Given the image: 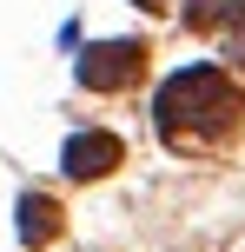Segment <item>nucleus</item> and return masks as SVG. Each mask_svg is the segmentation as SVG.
Masks as SVG:
<instances>
[{
    "label": "nucleus",
    "mask_w": 245,
    "mask_h": 252,
    "mask_svg": "<svg viewBox=\"0 0 245 252\" xmlns=\"http://www.w3.org/2000/svg\"><path fill=\"white\" fill-rule=\"evenodd\" d=\"M245 120V93L219 66H179V73L159 80L153 93V126L172 153H206L219 139H232Z\"/></svg>",
    "instance_id": "1"
},
{
    "label": "nucleus",
    "mask_w": 245,
    "mask_h": 252,
    "mask_svg": "<svg viewBox=\"0 0 245 252\" xmlns=\"http://www.w3.org/2000/svg\"><path fill=\"white\" fill-rule=\"evenodd\" d=\"M80 87L86 93H126L133 80L146 73V47L139 40H93L86 53H80Z\"/></svg>",
    "instance_id": "2"
},
{
    "label": "nucleus",
    "mask_w": 245,
    "mask_h": 252,
    "mask_svg": "<svg viewBox=\"0 0 245 252\" xmlns=\"http://www.w3.org/2000/svg\"><path fill=\"white\" fill-rule=\"evenodd\" d=\"M186 27L212 33L225 47V60L245 66V0H192V7H186Z\"/></svg>",
    "instance_id": "3"
},
{
    "label": "nucleus",
    "mask_w": 245,
    "mask_h": 252,
    "mask_svg": "<svg viewBox=\"0 0 245 252\" xmlns=\"http://www.w3.org/2000/svg\"><path fill=\"white\" fill-rule=\"evenodd\" d=\"M119 159H126V146H119L113 133H100V126H93V133H73L66 153H60V166H66L73 179H106Z\"/></svg>",
    "instance_id": "4"
},
{
    "label": "nucleus",
    "mask_w": 245,
    "mask_h": 252,
    "mask_svg": "<svg viewBox=\"0 0 245 252\" xmlns=\"http://www.w3.org/2000/svg\"><path fill=\"white\" fill-rule=\"evenodd\" d=\"M20 239H27V246L60 239V206H53L47 192H27V199H20Z\"/></svg>",
    "instance_id": "5"
},
{
    "label": "nucleus",
    "mask_w": 245,
    "mask_h": 252,
    "mask_svg": "<svg viewBox=\"0 0 245 252\" xmlns=\"http://www.w3.org/2000/svg\"><path fill=\"white\" fill-rule=\"evenodd\" d=\"M139 7H172V0H139Z\"/></svg>",
    "instance_id": "6"
}]
</instances>
